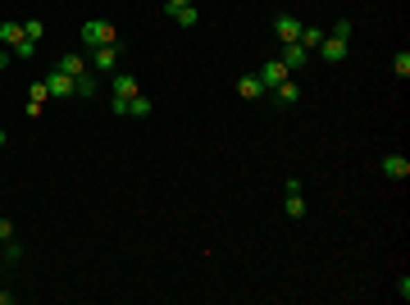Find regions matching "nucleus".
Masks as SVG:
<instances>
[{"label": "nucleus", "instance_id": "a878e982", "mask_svg": "<svg viewBox=\"0 0 410 305\" xmlns=\"http://www.w3.org/2000/svg\"><path fill=\"white\" fill-rule=\"evenodd\" d=\"M0 91H5V82H0Z\"/></svg>", "mask_w": 410, "mask_h": 305}, {"label": "nucleus", "instance_id": "f03ea898", "mask_svg": "<svg viewBox=\"0 0 410 305\" xmlns=\"http://www.w3.org/2000/svg\"><path fill=\"white\" fill-rule=\"evenodd\" d=\"M46 91H51V100H69L78 91V77H69L64 68H55V73H46Z\"/></svg>", "mask_w": 410, "mask_h": 305}, {"label": "nucleus", "instance_id": "423d86ee", "mask_svg": "<svg viewBox=\"0 0 410 305\" xmlns=\"http://www.w3.org/2000/svg\"><path fill=\"white\" fill-rule=\"evenodd\" d=\"M301 28H305L301 19H292V14H274V37H278V41H296Z\"/></svg>", "mask_w": 410, "mask_h": 305}, {"label": "nucleus", "instance_id": "412c9836", "mask_svg": "<svg viewBox=\"0 0 410 305\" xmlns=\"http://www.w3.org/2000/svg\"><path fill=\"white\" fill-rule=\"evenodd\" d=\"M33 55H37V41H19L14 46V59H33Z\"/></svg>", "mask_w": 410, "mask_h": 305}, {"label": "nucleus", "instance_id": "4468645a", "mask_svg": "<svg viewBox=\"0 0 410 305\" xmlns=\"http://www.w3.org/2000/svg\"><path fill=\"white\" fill-rule=\"evenodd\" d=\"M55 68H64V73H69V77H78V82L87 77V59H82V55H64V59H60Z\"/></svg>", "mask_w": 410, "mask_h": 305}, {"label": "nucleus", "instance_id": "9d476101", "mask_svg": "<svg viewBox=\"0 0 410 305\" xmlns=\"http://www.w3.org/2000/svg\"><path fill=\"white\" fill-rule=\"evenodd\" d=\"M19 41H28V37H23V23H0V46H5V50H10L14 55V46H19Z\"/></svg>", "mask_w": 410, "mask_h": 305}, {"label": "nucleus", "instance_id": "20e7f679", "mask_svg": "<svg viewBox=\"0 0 410 305\" xmlns=\"http://www.w3.org/2000/svg\"><path fill=\"white\" fill-rule=\"evenodd\" d=\"M256 77H260V82H265V91H269V87H278V82H287V77H292V68L283 64L278 55H274V59H265V68H260Z\"/></svg>", "mask_w": 410, "mask_h": 305}, {"label": "nucleus", "instance_id": "f257e3e1", "mask_svg": "<svg viewBox=\"0 0 410 305\" xmlns=\"http://www.w3.org/2000/svg\"><path fill=\"white\" fill-rule=\"evenodd\" d=\"M114 23H105V19H87L82 23V41L91 46V50H96V46H114Z\"/></svg>", "mask_w": 410, "mask_h": 305}, {"label": "nucleus", "instance_id": "f3484780", "mask_svg": "<svg viewBox=\"0 0 410 305\" xmlns=\"http://www.w3.org/2000/svg\"><path fill=\"white\" fill-rule=\"evenodd\" d=\"M324 37H328V33H319V28H301V37H296V41H301L305 50L314 55V50H319V41H324Z\"/></svg>", "mask_w": 410, "mask_h": 305}, {"label": "nucleus", "instance_id": "6ab92c4d", "mask_svg": "<svg viewBox=\"0 0 410 305\" xmlns=\"http://www.w3.org/2000/svg\"><path fill=\"white\" fill-rule=\"evenodd\" d=\"M392 73H397L401 82L410 77V50H397V59H392Z\"/></svg>", "mask_w": 410, "mask_h": 305}, {"label": "nucleus", "instance_id": "a211bd4d", "mask_svg": "<svg viewBox=\"0 0 410 305\" xmlns=\"http://www.w3.org/2000/svg\"><path fill=\"white\" fill-rule=\"evenodd\" d=\"M169 19H173V23H183V28H196V23H201V14H196V5H183V10H173Z\"/></svg>", "mask_w": 410, "mask_h": 305}, {"label": "nucleus", "instance_id": "ddd939ff", "mask_svg": "<svg viewBox=\"0 0 410 305\" xmlns=\"http://www.w3.org/2000/svg\"><path fill=\"white\" fill-rule=\"evenodd\" d=\"M283 214L287 219H305V196L301 192H283Z\"/></svg>", "mask_w": 410, "mask_h": 305}, {"label": "nucleus", "instance_id": "b1692460", "mask_svg": "<svg viewBox=\"0 0 410 305\" xmlns=\"http://www.w3.org/2000/svg\"><path fill=\"white\" fill-rule=\"evenodd\" d=\"M5 59H10V55H5V50H0V73H5Z\"/></svg>", "mask_w": 410, "mask_h": 305}, {"label": "nucleus", "instance_id": "4be33fe9", "mask_svg": "<svg viewBox=\"0 0 410 305\" xmlns=\"http://www.w3.org/2000/svg\"><path fill=\"white\" fill-rule=\"evenodd\" d=\"M0 241H14V223L10 219H0Z\"/></svg>", "mask_w": 410, "mask_h": 305}, {"label": "nucleus", "instance_id": "0eeeda50", "mask_svg": "<svg viewBox=\"0 0 410 305\" xmlns=\"http://www.w3.org/2000/svg\"><path fill=\"white\" fill-rule=\"evenodd\" d=\"M114 64H119V46H96L91 50V68L96 73H114Z\"/></svg>", "mask_w": 410, "mask_h": 305}, {"label": "nucleus", "instance_id": "7ed1b4c3", "mask_svg": "<svg viewBox=\"0 0 410 305\" xmlns=\"http://www.w3.org/2000/svg\"><path fill=\"white\" fill-rule=\"evenodd\" d=\"M346 55H351V41H346V37H324V41H319V59H324V64H342Z\"/></svg>", "mask_w": 410, "mask_h": 305}, {"label": "nucleus", "instance_id": "5701e85b", "mask_svg": "<svg viewBox=\"0 0 410 305\" xmlns=\"http://www.w3.org/2000/svg\"><path fill=\"white\" fill-rule=\"evenodd\" d=\"M183 5H196V0H164V14H173V10H183Z\"/></svg>", "mask_w": 410, "mask_h": 305}, {"label": "nucleus", "instance_id": "6e6552de", "mask_svg": "<svg viewBox=\"0 0 410 305\" xmlns=\"http://www.w3.org/2000/svg\"><path fill=\"white\" fill-rule=\"evenodd\" d=\"M46 100H51V91H46V77H37L33 87H28V109H23V114H28V119H37Z\"/></svg>", "mask_w": 410, "mask_h": 305}, {"label": "nucleus", "instance_id": "dca6fc26", "mask_svg": "<svg viewBox=\"0 0 410 305\" xmlns=\"http://www.w3.org/2000/svg\"><path fill=\"white\" fill-rule=\"evenodd\" d=\"M151 109H155V105H151V96H141V91H137V96L128 100V119H146Z\"/></svg>", "mask_w": 410, "mask_h": 305}, {"label": "nucleus", "instance_id": "aec40b11", "mask_svg": "<svg viewBox=\"0 0 410 305\" xmlns=\"http://www.w3.org/2000/svg\"><path fill=\"white\" fill-rule=\"evenodd\" d=\"M23 37H28V41H42V37H46V23L42 19H28V23H23Z\"/></svg>", "mask_w": 410, "mask_h": 305}, {"label": "nucleus", "instance_id": "39448f33", "mask_svg": "<svg viewBox=\"0 0 410 305\" xmlns=\"http://www.w3.org/2000/svg\"><path fill=\"white\" fill-rule=\"evenodd\" d=\"M278 59H283V64H287V68H292V73H296V68H305V64H310V50H305V46H301V41H283V50H278Z\"/></svg>", "mask_w": 410, "mask_h": 305}, {"label": "nucleus", "instance_id": "9b49d317", "mask_svg": "<svg viewBox=\"0 0 410 305\" xmlns=\"http://www.w3.org/2000/svg\"><path fill=\"white\" fill-rule=\"evenodd\" d=\"M137 96V77L132 73H114V96L109 100H132Z\"/></svg>", "mask_w": 410, "mask_h": 305}, {"label": "nucleus", "instance_id": "1a4fd4ad", "mask_svg": "<svg viewBox=\"0 0 410 305\" xmlns=\"http://www.w3.org/2000/svg\"><path fill=\"white\" fill-rule=\"evenodd\" d=\"M265 96H274L278 105H296V100H301V87H296V82L287 77V82H278V87H269Z\"/></svg>", "mask_w": 410, "mask_h": 305}, {"label": "nucleus", "instance_id": "2eb2a0df", "mask_svg": "<svg viewBox=\"0 0 410 305\" xmlns=\"http://www.w3.org/2000/svg\"><path fill=\"white\" fill-rule=\"evenodd\" d=\"M238 91H242V96H247V100H260V96H265V82H260L256 73H247V77H242V82H238Z\"/></svg>", "mask_w": 410, "mask_h": 305}, {"label": "nucleus", "instance_id": "393cba45", "mask_svg": "<svg viewBox=\"0 0 410 305\" xmlns=\"http://www.w3.org/2000/svg\"><path fill=\"white\" fill-rule=\"evenodd\" d=\"M0 146H5V128H0Z\"/></svg>", "mask_w": 410, "mask_h": 305}, {"label": "nucleus", "instance_id": "f8f14e48", "mask_svg": "<svg viewBox=\"0 0 410 305\" xmlns=\"http://www.w3.org/2000/svg\"><path fill=\"white\" fill-rule=\"evenodd\" d=\"M383 174L388 178H410V160L406 155H383Z\"/></svg>", "mask_w": 410, "mask_h": 305}]
</instances>
